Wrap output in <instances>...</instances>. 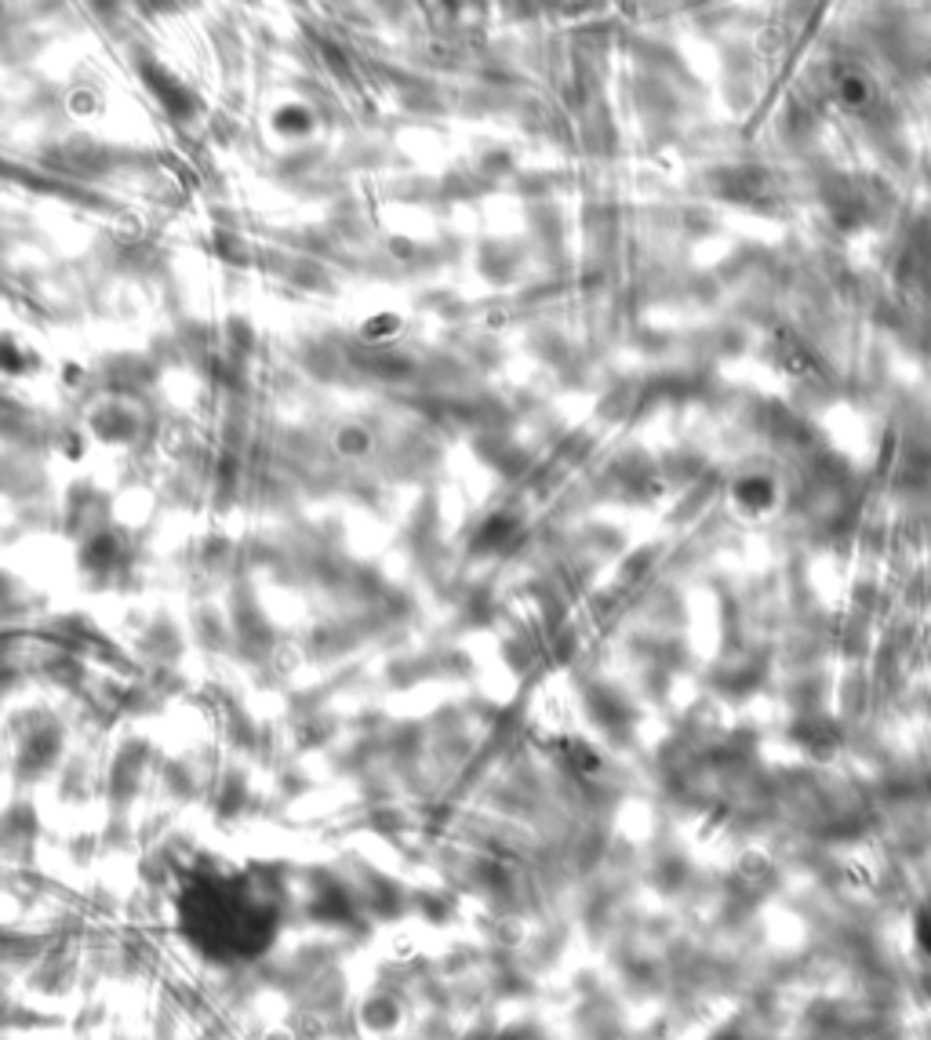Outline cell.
<instances>
[{"label":"cell","instance_id":"obj_2","mask_svg":"<svg viewBox=\"0 0 931 1040\" xmlns=\"http://www.w3.org/2000/svg\"><path fill=\"white\" fill-rule=\"evenodd\" d=\"M913 935H917V946H921L924 953H931V906H924V910L917 913V920H913Z\"/></svg>","mask_w":931,"mask_h":1040},{"label":"cell","instance_id":"obj_1","mask_svg":"<svg viewBox=\"0 0 931 1040\" xmlns=\"http://www.w3.org/2000/svg\"><path fill=\"white\" fill-rule=\"evenodd\" d=\"M190 910L197 913V935L226 942H248V950L266 946L273 935V906L266 895L248 888H233L230 880L204 884L190 899Z\"/></svg>","mask_w":931,"mask_h":1040}]
</instances>
